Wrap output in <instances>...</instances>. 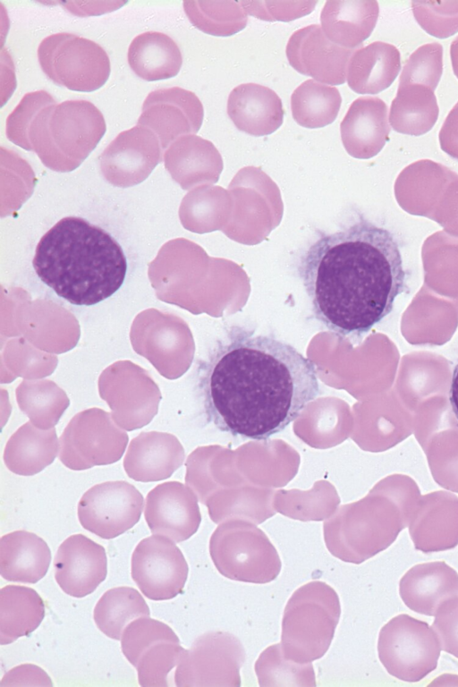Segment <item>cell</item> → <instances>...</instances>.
Here are the masks:
<instances>
[{
  "label": "cell",
  "instance_id": "obj_1",
  "mask_svg": "<svg viewBox=\"0 0 458 687\" xmlns=\"http://www.w3.org/2000/svg\"><path fill=\"white\" fill-rule=\"evenodd\" d=\"M201 387L216 428L253 440L285 429L319 392L311 360L287 343L242 329L213 349Z\"/></svg>",
  "mask_w": 458,
  "mask_h": 687
},
{
  "label": "cell",
  "instance_id": "obj_2",
  "mask_svg": "<svg viewBox=\"0 0 458 687\" xmlns=\"http://www.w3.org/2000/svg\"><path fill=\"white\" fill-rule=\"evenodd\" d=\"M297 269L314 317L341 339L368 333L393 310L405 287L394 234L363 218L320 235Z\"/></svg>",
  "mask_w": 458,
  "mask_h": 687
},
{
  "label": "cell",
  "instance_id": "obj_3",
  "mask_svg": "<svg viewBox=\"0 0 458 687\" xmlns=\"http://www.w3.org/2000/svg\"><path fill=\"white\" fill-rule=\"evenodd\" d=\"M32 265L45 284L77 306L112 296L123 285L128 267L119 242L79 216H65L43 234Z\"/></svg>",
  "mask_w": 458,
  "mask_h": 687
},
{
  "label": "cell",
  "instance_id": "obj_4",
  "mask_svg": "<svg viewBox=\"0 0 458 687\" xmlns=\"http://www.w3.org/2000/svg\"><path fill=\"white\" fill-rule=\"evenodd\" d=\"M106 130L102 113L87 100H66L41 109L31 121L23 148L56 171L76 168Z\"/></svg>",
  "mask_w": 458,
  "mask_h": 687
},
{
  "label": "cell",
  "instance_id": "obj_5",
  "mask_svg": "<svg viewBox=\"0 0 458 687\" xmlns=\"http://www.w3.org/2000/svg\"><path fill=\"white\" fill-rule=\"evenodd\" d=\"M341 605L335 590L313 581L297 589L284 607L281 648L297 663H312L327 651L338 624Z\"/></svg>",
  "mask_w": 458,
  "mask_h": 687
},
{
  "label": "cell",
  "instance_id": "obj_6",
  "mask_svg": "<svg viewBox=\"0 0 458 687\" xmlns=\"http://www.w3.org/2000/svg\"><path fill=\"white\" fill-rule=\"evenodd\" d=\"M209 554L220 574L238 581L268 583L276 579L282 568L268 537L246 523L219 526L210 537Z\"/></svg>",
  "mask_w": 458,
  "mask_h": 687
},
{
  "label": "cell",
  "instance_id": "obj_7",
  "mask_svg": "<svg viewBox=\"0 0 458 687\" xmlns=\"http://www.w3.org/2000/svg\"><path fill=\"white\" fill-rule=\"evenodd\" d=\"M38 59L53 82L75 91L98 89L111 71L108 55L102 47L67 32L45 38L38 47Z\"/></svg>",
  "mask_w": 458,
  "mask_h": 687
},
{
  "label": "cell",
  "instance_id": "obj_8",
  "mask_svg": "<svg viewBox=\"0 0 458 687\" xmlns=\"http://www.w3.org/2000/svg\"><path fill=\"white\" fill-rule=\"evenodd\" d=\"M440 651L432 627L406 614L394 616L379 632V660L389 674L404 682H419L434 671Z\"/></svg>",
  "mask_w": 458,
  "mask_h": 687
},
{
  "label": "cell",
  "instance_id": "obj_9",
  "mask_svg": "<svg viewBox=\"0 0 458 687\" xmlns=\"http://www.w3.org/2000/svg\"><path fill=\"white\" fill-rule=\"evenodd\" d=\"M127 444V433L111 413L90 408L77 413L63 431L59 459L71 470L83 471L118 462Z\"/></svg>",
  "mask_w": 458,
  "mask_h": 687
},
{
  "label": "cell",
  "instance_id": "obj_10",
  "mask_svg": "<svg viewBox=\"0 0 458 687\" xmlns=\"http://www.w3.org/2000/svg\"><path fill=\"white\" fill-rule=\"evenodd\" d=\"M246 653L240 640L223 631L208 632L184 649L174 672L177 687H239Z\"/></svg>",
  "mask_w": 458,
  "mask_h": 687
},
{
  "label": "cell",
  "instance_id": "obj_11",
  "mask_svg": "<svg viewBox=\"0 0 458 687\" xmlns=\"http://www.w3.org/2000/svg\"><path fill=\"white\" fill-rule=\"evenodd\" d=\"M98 386L113 420L125 430L143 428L158 411L162 398L158 386L147 370L131 361H118L106 368Z\"/></svg>",
  "mask_w": 458,
  "mask_h": 687
},
{
  "label": "cell",
  "instance_id": "obj_12",
  "mask_svg": "<svg viewBox=\"0 0 458 687\" xmlns=\"http://www.w3.org/2000/svg\"><path fill=\"white\" fill-rule=\"evenodd\" d=\"M144 505L140 492L123 480L106 481L87 490L78 504L81 526L93 534L110 539L132 528Z\"/></svg>",
  "mask_w": 458,
  "mask_h": 687
},
{
  "label": "cell",
  "instance_id": "obj_13",
  "mask_svg": "<svg viewBox=\"0 0 458 687\" xmlns=\"http://www.w3.org/2000/svg\"><path fill=\"white\" fill-rule=\"evenodd\" d=\"M188 564L174 541L153 535L140 541L131 556V578L151 600L174 598L188 577Z\"/></svg>",
  "mask_w": 458,
  "mask_h": 687
},
{
  "label": "cell",
  "instance_id": "obj_14",
  "mask_svg": "<svg viewBox=\"0 0 458 687\" xmlns=\"http://www.w3.org/2000/svg\"><path fill=\"white\" fill-rule=\"evenodd\" d=\"M203 117L199 98L190 90L173 87L153 90L147 96L138 124L151 130L164 149L182 136L197 133Z\"/></svg>",
  "mask_w": 458,
  "mask_h": 687
},
{
  "label": "cell",
  "instance_id": "obj_15",
  "mask_svg": "<svg viewBox=\"0 0 458 687\" xmlns=\"http://www.w3.org/2000/svg\"><path fill=\"white\" fill-rule=\"evenodd\" d=\"M355 49L332 42L321 26L311 24L294 31L286 45V57L298 72L329 85L344 84Z\"/></svg>",
  "mask_w": 458,
  "mask_h": 687
},
{
  "label": "cell",
  "instance_id": "obj_16",
  "mask_svg": "<svg viewBox=\"0 0 458 687\" xmlns=\"http://www.w3.org/2000/svg\"><path fill=\"white\" fill-rule=\"evenodd\" d=\"M162 147L148 128L135 125L120 132L99 157L106 178L126 187L143 181L161 160Z\"/></svg>",
  "mask_w": 458,
  "mask_h": 687
},
{
  "label": "cell",
  "instance_id": "obj_17",
  "mask_svg": "<svg viewBox=\"0 0 458 687\" xmlns=\"http://www.w3.org/2000/svg\"><path fill=\"white\" fill-rule=\"evenodd\" d=\"M55 578L64 592L74 598L91 594L106 579L105 548L84 536L68 537L58 547L54 560Z\"/></svg>",
  "mask_w": 458,
  "mask_h": 687
},
{
  "label": "cell",
  "instance_id": "obj_18",
  "mask_svg": "<svg viewBox=\"0 0 458 687\" xmlns=\"http://www.w3.org/2000/svg\"><path fill=\"white\" fill-rule=\"evenodd\" d=\"M146 522L154 535L174 542L190 539L200 522L197 502L188 489L176 481L156 486L146 497Z\"/></svg>",
  "mask_w": 458,
  "mask_h": 687
},
{
  "label": "cell",
  "instance_id": "obj_19",
  "mask_svg": "<svg viewBox=\"0 0 458 687\" xmlns=\"http://www.w3.org/2000/svg\"><path fill=\"white\" fill-rule=\"evenodd\" d=\"M340 132L349 155L362 159L376 156L390 132L386 104L377 97L358 98L341 122Z\"/></svg>",
  "mask_w": 458,
  "mask_h": 687
},
{
  "label": "cell",
  "instance_id": "obj_20",
  "mask_svg": "<svg viewBox=\"0 0 458 687\" xmlns=\"http://www.w3.org/2000/svg\"><path fill=\"white\" fill-rule=\"evenodd\" d=\"M399 593L411 610L435 616L442 604L458 597V573L443 561L419 564L402 577Z\"/></svg>",
  "mask_w": 458,
  "mask_h": 687
},
{
  "label": "cell",
  "instance_id": "obj_21",
  "mask_svg": "<svg viewBox=\"0 0 458 687\" xmlns=\"http://www.w3.org/2000/svg\"><path fill=\"white\" fill-rule=\"evenodd\" d=\"M183 450L177 438L165 432H141L134 437L123 459L129 478L140 482L168 479L180 467Z\"/></svg>",
  "mask_w": 458,
  "mask_h": 687
},
{
  "label": "cell",
  "instance_id": "obj_22",
  "mask_svg": "<svg viewBox=\"0 0 458 687\" xmlns=\"http://www.w3.org/2000/svg\"><path fill=\"white\" fill-rule=\"evenodd\" d=\"M284 114L281 98L268 87L243 83L229 94L227 114L238 130L250 135L273 133L282 125Z\"/></svg>",
  "mask_w": 458,
  "mask_h": 687
},
{
  "label": "cell",
  "instance_id": "obj_23",
  "mask_svg": "<svg viewBox=\"0 0 458 687\" xmlns=\"http://www.w3.org/2000/svg\"><path fill=\"white\" fill-rule=\"evenodd\" d=\"M378 13L375 0H328L320 13V26L332 42L355 49L370 36Z\"/></svg>",
  "mask_w": 458,
  "mask_h": 687
},
{
  "label": "cell",
  "instance_id": "obj_24",
  "mask_svg": "<svg viewBox=\"0 0 458 687\" xmlns=\"http://www.w3.org/2000/svg\"><path fill=\"white\" fill-rule=\"evenodd\" d=\"M51 552L43 539L16 530L0 539V574L9 581L36 583L47 573Z\"/></svg>",
  "mask_w": 458,
  "mask_h": 687
},
{
  "label": "cell",
  "instance_id": "obj_25",
  "mask_svg": "<svg viewBox=\"0 0 458 687\" xmlns=\"http://www.w3.org/2000/svg\"><path fill=\"white\" fill-rule=\"evenodd\" d=\"M400 69L399 50L389 43L375 41L355 50L348 64L346 80L356 93L377 94L394 82Z\"/></svg>",
  "mask_w": 458,
  "mask_h": 687
},
{
  "label": "cell",
  "instance_id": "obj_26",
  "mask_svg": "<svg viewBox=\"0 0 458 687\" xmlns=\"http://www.w3.org/2000/svg\"><path fill=\"white\" fill-rule=\"evenodd\" d=\"M59 447L54 428L42 429L31 422H26L7 441L4 462L14 474L31 476L54 462Z\"/></svg>",
  "mask_w": 458,
  "mask_h": 687
},
{
  "label": "cell",
  "instance_id": "obj_27",
  "mask_svg": "<svg viewBox=\"0 0 458 687\" xmlns=\"http://www.w3.org/2000/svg\"><path fill=\"white\" fill-rule=\"evenodd\" d=\"M127 58L133 72L148 81L174 77L182 64V53L175 41L157 31L136 36L128 48Z\"/></svg>",
  "mask_w": 458,
  "mask_h": 687
},
{
  "label": "cell",
  "instance_id": "obj_28",
  "mask_svg": "<svg viewBox=\"0 0 458 687\" xmlns=\"http://www.w3.org/2000/svg\"><path fill=\"white\" fill-rule=\"evenodd\" d=\"M164 158L167 170L182 184L215 177L222 168V157L216 146L195 134L174 140L166 148Z\"/></svg>",
  "mask_w": 458,
  "mask_h": 687
},
{
  "label": "cell",
  "instance_id": "obj_29",
  "mask_svg": "<svg viewBox=\"0 0 458 687\" xmlns=\"http://www.w3.org/2000/svg\"><path fill=\"white\" fill-rule=\"evenodd\" d=\"M45 616V604L33 589L7 585L0 590V643L6 645L36 630Z\"/></svg>",
  "mask_w": 458,
  "mask_h": 687
},
{
  "label": "cell",
  "instance_id": "obj_30",
  "mask_svg": "<svg viewBox=\"0 0 458 687\" xmlns=\"http://www.w3.org/2000/svg\"><path fill=\"white\" fill-rule=\"evenodd\" d=\"M439 108L434 91L420 84L398 85L389 112V123L400 133L420 136L432 129Z\"/></svg>",
  "mask_w": 458,
  "mask_h": 687
},
{
  "label": "cell",
  "instance_id": "obj_31",
  "mask_svg": "<svg viewBox=\"0 0 458 687\" xmlns=\"http://www.w3.org/2000/svg\"><path fill=\"white\" fill-rule=\"evenodd\" d=\"M131 342L135 351L167 379L179 377L188 368L178 351L177 335L168 324L139 326L131 332Z\"/></svg>",
  "mask_w": 458,
  "mask_h": 687
},
{
  "label": "cell",
  "instance_id": "obj_32",
  "mask_svg": "<svg viewBox=\"0 0 458 687\" xmlns=\"http://www.w3.org/2000/svg\"><path fill=\"white\" fill-rule=\"evenodd\" d=\"M15 394L20 410L42 429L53 428L70 404L66 393L48 379H24Z\"/></svg>",
  "mask_w": 458,
  "mask_h": 687
},
{
  "label": "cell",
  "instance_id": "obj_33",
  "mask_svg": "<svg viewBox=\"0 0 458 687\" xmlns=\"http://www.w3.org/2000/svg\"><path fill=\"white\" fill-rule=\"evenodd\" d=\"M342 97L337 88L307 80L291 96L294 121L301 126L316 129L332 123L337 117Z\"/></svg>",
  "mask_w": 458,
  "mask_h": 687
},
{
  "label": "cell",
  "instance_id": "obj_34",
  "mask_svg": "<svg viewBox=\"0 0 458 687\" xmlns=\"http://www.w3.org/2000/svg\"><path fill=\"white\" fill-rule=\"evenodd\" d=\"M149 608L141 594L131 587L106 591L94 608V621L107 637L121 640L126 626L139 617H148Z\"/></svg>",
  "mask_w": 458,
  "mask_h": 687
},
{
  "label": "cell",
  "instance_id": "obj_35",
  "mask_svg": "<svg viewBox=\"0 0 458 687\" xmlns=\"http://www.w3.org/2000/svg\"><path fill=\"white\" fill-rule=\"evenodd\" d=\"M184 12L193 26L204 33L229 37L242 30L248 14L236 1H184Z\"/></svg>",
  "mask_w": 458,
  "mask_h": 687
},
{
  "label": "cell",
  "instance_id": "obj_36",
  "mask_svg": "<svg viewBox=\"0 0 458 687\" xmlns=\"http://www.w3.org/2000/svg\"><path fill=\"white\" fill-rule=\"evenodd\" d=\"M259 685L261 687H315L316 676L312 663H297L287 659L281 643L266 648L254 665Z\"/></svg>",
  "mask_w": 458,
  "mask_h": 687
},
{
  "label": "cell",
  "instance_id": "obj_37",
  "mask_svg": "<svg viewBox=\"0 0 458 687\" xmlns=\"http://www.w3.org/2000/svg\"><path fill=\"white\" fill-rule=\"evenodd\" d=\"M410 536L423 553L452 549L458 545V513H427L411 525Z\"/></svg>",
  "mask_w": 458,
  "mask_h": 687
},
{
  "label": "cell",
  "instance_id": "obj_38",
  "mask_svg": "<svg viewBox=\"0 0 458 687\" xmlns=\"http://www.w3.org/2000/svg\"><path fill=\"white\" fill-rule=\"evenodd\" d=\"M184 649L180 642L167 640L150 646L135 667L139 684L143 687H167L168 674L177 666Z\"/></svg>",
  "mask_w": 458,
  "mask_h": 687
},
{
  "label": "cell",
  "instance_id": "obj_39",
  "mask_svg": "<svg viewBox=\"0 0 458 687\" xmlns=\"http://www.w3.org/2000/svg\"><path fill=\"white\" fill-rule=\"evenodd\" d=\"M180 642L167 624L148 617H139L130 623L121 638V648L127 660L136 667L142 654L160 641Z\"/></svg>",
  "mask_w": 458,
  "mask_h": 687
},
{
  "label": "cell",
  "instance_id": "obj_40",
  "mask_svg": "<svg viewBox=\"0 0 458 687\" xmlns=\"http://www.w3.org/2000/svg\"><path fill=\"white\" fill-rule=\"evenodd\" d=\"M443 72V47L439 43H428L418 47L406 60L402 70L399 86L420 84L433 91L437 89Z\"/></svg>",
  "mask_w": 458,
  "mask_h": 687
},
{
  "label": "cell",
  "instance_id": "obj_41",
  "mask_svg": "<svg viewBox=\"0 0 458 687\" xmlns=\"http://www.w3.org/2000/svg\"><path fill=\"white\" fill-rule=\"evenodd\" d=\"M411 9L429 35L446 38L458 32V1H412Z\"/></svg>",
  "mask_w": 458,
  "mask_h": 687
},
{
  "label": "cell",
  "instance_id": "obj_42",
  "mask_svg": "<svg viewBox=\"0 0 458 687\" xmlns=\"http://www.w3.org/2000/svg\"><path fill=\"white\" fill-rule=\"evenodd\" d=\"M54 103L56 101L46 90L26 93L6 119L7 139L22 148L28 128L34 116L41 109Z\"/></svg>",
  "mask_w": 458,
  "mask_h": 687
},
{
  "label": "cell",
  "instance_id": "obj_43",
  "mask_svg": "<svg viewBox=\"0 0 458 687\" xmlns=\"http://www.w3.org/2000/svg\"><path fill=\"white\" fill-rule=\"evenodd\" d=\"M247 14L267 21H291L310 13L317 1H240Z\"/></svg>",
  "mask_w": 458,
  "mask_h": 687
},
{
  "label": "cell",
  "instance_id": "obj_44",
  "mask_svg": "<svg viewBox=\"0 0 458 687\" xmlns=\"http://www.w3.org/2000/svg\"><path fill=\"white\" fill-rule=\"evenodd\" d=\"M431 627L441 649L458 658V597L441 605Z\"/></svg>",
  "mask_w": 458,
  "mask_h": 687
},
{
  "label": "cell",
  "instance_id": "obj_45",
  "mask_svg": "<svg viewBox=\"0 0 458 687\" xmlns=\"http://www.w3.org/2000/svg\"><path fill=\"white\" fill-rule=\"evenodd\" d=\"M47 673L32 664H24L11 669L0 683V686H52Z\"/></svg>",
  "mask_w": 458,
  "mask_h": 687
},
{
  "label": "cell",
  "instance_id": "obj_46",
  "mask_svg": "<svg viewBox=\"0 0 458 687\" xmlns=\"http://www.w3.org/2000/svg\"><path fill=\"white\" fill-rule=\"evenodd\" d=\"M438 136L441 149L458 159V102L447 114Z\"/></svg>",
  "mask_w": 458,
  "mask_h": 687
},
{
  "label": "cell",
  "instance_id": "obj_47",
  "mask_svg": "<svg viewBox=\"0 0 458 687\" xmlns=\"http://www.w3.org/2000/svg\"><path fill=\"white\" fill-rule=\"evenodd\" d=\"M449 401L454 416L458 420V361L453 372L449 391Z\"/></svg>",
  "mask_w": 458,
  "mask_h": 687
},
{
  "label": "cell",
  "instance_id": "obj_48",
  "mask_svg": "<svg viewBox=\"0 0 458 687\" xmlns=\"http://www.w3.org/2000/svg\"><path fill=\"white\" fill-rule=\"evenodd\" d=\"M450 55L453 71L458 78V36L453 40L450 46Z\"/></svg>",
  "mask_w": 458,
  "mask_h": 687
}]
</instances>
